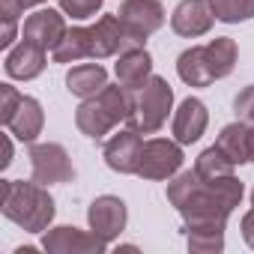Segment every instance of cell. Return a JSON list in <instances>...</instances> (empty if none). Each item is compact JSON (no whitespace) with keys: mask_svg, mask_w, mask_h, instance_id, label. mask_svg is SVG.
Segmentation results:
<instances>
[{"mask_svg":"<svg viewBox=\"0 0 254 254\" xmlns=\"http://www.w3.org/2000/svg\"><path fill=\"white\" fill-rule=\"evenodd\" d=\"M45 69V48L24 39L21 45H15L9 54H6V75L9 78H21V81H30L36 78L39 72Z\"/></svg>","mask_w":254,"mask_h":254,"instance_id":"obj_14","label":"cell"},{"mask_svg":"<svg viewBox=\"0 0 254 254\" xmlns=\"http://www.w3.org/2000/svg\"><path fill=\"white\" fill-rule=\"evenodd\" d=\"M117 18L123 21V27L135 39L144 42L150 33H156L165 24V9H162L159 0H123Z\"/></svg>","mask_w":254,"mask_h":254,"instance_id":"obj_8","label":"cell"},{"mask_svg":"<svg viewBox=\"0 0 254 254\" xmlns=\"http://www.w3.org/2000/svg\"><path fill=\"white\" fill-rule=\"evenodd\" d=\"M150 69L153 60L144 48H132V51H123L120 63H117V78L126 90H141L150 81Z\"/></svg>","mask_w":254,"mask_h":254,"instance_id":"obj_17","label":"cell"},{"mask_svg":"<svg viewBox=\"0 0 254 254\" xmlns=\"http://www.w3.org/2000/svg\"><path fill=\"white\" fill-rule=\"evenodd\" d=\"M0 209L9 221L18 227L39 233L48 227L54 218V200L42 189V183H18V180H3L0 183Z\"/></svg>","mask_w":254,"mask_h":254,"instance_id":"obj_3","label":"cell"},{"mask_svg":"<svg viewBox=\"0 0 254 254\" xmlns=\"http://www.w3.org/2000/svg\"><path fill=\"white\" fill-rule=\"evenodd\" d=\"M171 105H174L171 84L165 78H159V75H150V81L132 99V111H129V120L126 123H129V129H135V132L153 135V132H159L165 126Z\"/></svg>","mask_w":254,"mask_h":254,"instance_id":"obj_5","label":"cell"},{"mask_svg":"<svg viewBox=\"0 0 254 254\" xmlns=\"http://www.w3.org/2000/svg\"><path fill=\"white\" fill-rule=\"evenodd\" d=\"M242 236H245V242L254 248V209L242 218Z\"/></svg>","mask_w":254,"mask_h":254,"instance_id":"obj_28","label":"cell"},{"mask_svg":"<svg viewBox=\"0 0 254 254\" xmlns=\"http://www.w3.org/2000/svg\"><path fill=\"white\" fill-rule=\"evenodd\" d=\"M6 129H9L18 141L33 144L36 135L42 132V105H39L36 99H30V96H21L15 114H12L9 123H6Z\"/></svg>","mask_w":254,"mask_h":254,"instance_id":"obj_15","label":"cell"},{"mask_svg":"<svg viewBox=\"0 0 254 254\" xmlns=\"http://www.w3.org/2000/svg\"><path fill=\"white\" fill-rule=\"evenodd\" d=\"M215 147L233 162V165H242V162H248V123H230V126H224L221 129V135H218V141H215Z\"/></svg>","mask_w":254,"mask_h":254,"instance_id":"obj_20","label":"cell"},{"mask_svg":"<svg viewBox=\"0 0 254 254\" xmlns=\"http://www.w3.org/2000/svg\"><path fill=\"white\" fill-rule=\"evenodd\" d=\"M105 239L96 236V233H84V230H75V227H54L45 239H42V248L45 251H57V254H87V251H105Z\"/></svg>","mask_w":254,"mask_h":254,"instance_id":"obj_12","label":"cell"},{"mask_svg":"<svg viewBox=\"0 0 254 254\" xmlns=\"http://www.w3.org/2000/svg\"><path fill=\"white\" fill-rule=\"evenodd\" d=\"M212 6H209V0H183V3L174 9L171 15V27L180 33V36H203L209 27H212Z\"/></svg>","mask_w":254,"mask_h":254,"instance_id":"obj_11","label":"cell"},{"mask_svg":"<svg viewBox=\"0 0 254 254\" xmlns=\"http://www.w3.org/2000/svg\"><path fill=\"white\" fill-rule=\"evenodd\" d=\"M177 72H180V78H183L186 84H191V87H206V84L215 81L212 72H209V63H206L203 48H189V51H183L180 60H177Z\"/></svg>","mask_w":254,"mask_h":254,"instance_id":"obj_19","label":"cell"},{"mask_svg":"<svg viewBox=\"0 0 254 254\" xmlns=\"http://www.w3.org/2000/svg\"><path fill=\"white\" fill-rule=\"evenodd\" d=\"M203 54H206V63H209V72L212 78H224L233 72V63H236V42L227 39V36H218L212 39L209 45H203Z\"/></svg>","mask_w":254,"mask_h":254,"instance_id":"obj_21","label":"cell"},{"mask_svg":"<svg viewBox=\"0 0 254 254\" xmlns=\"http://www.w3.org/2000/svg\"><path fill=\"white\" fill-rule=\"evenodd\" d=\"M39 3H42V0H21V6H24V9H27V6H39Z\"/></svg>","mask_w":254,"mask_h":254,"instance_id":"obj_31","label":"cell"},{"mask_svg":"<svg viewBox=\"0 0 254 254\" xmlns=\"http://www.w3.org/2000/svg\"><path fill=\"white\" fill-rule=\"evenodd\" d=\"M129 111H132V99H129L123 84L120 87H105L78 108L75 123L87 138H102L120 120H129Z\"/></svg>","mask_w":254,"mask_h":254,"instance_id":"obj_4","label":"cell"},{"mask_svg":"<svg viewBox=\"0 0 254 254\" xmlns=\"http://www.w3.org/2000/svg\"><path fill=\"white\" fill-rule=\"evenodd\" d=\"M233 108H236V117H239L242 123L254 126V84H251V87H245V90L236 96Z\"/></svg>","mask_w":254,"mask_h":254,"instance_id":"obj_27","label":"cell"},{"mask_svg":"<svg viewBox=\"0 0 254 254\" xmlns=\"http://www.w3.org/2000/svg\"><path fill=\"white\" fill-rule=\"evenodd\" d=\"M18 102H21V93L15 90V87H9V84H0V123H9V117L15 114V108H18Z\"/></svg>","mask_w":254,"mask_h":254,"instance_id":"obj_26","label":"cell"},{"mask_svg":"<svg viewBox=\"0 0 254 254\" xmlns=\"http://www.w3.org/2000/svg\"><path fill=\"white\" fill-rule=\"evenodd\" d=\"M206 129V108L200 99H186L174 117V135L180 144H194Z\"/></svg>","mask_w":254,"mask_h":254,"instance_id":"obj_16","label":"cell"},{"mask_svg":"<svg viewBox=\"0 0 254 254\" xmlns=\"http://www.w3.org/2000/svg\"><path fill=\"white\" fill-rule=\"evenodd\" d=\"M66 84H69V93H75L81 99H90V96H96L99 90L108 87V72L99 63H81L66 75Z\"/></svg>","mask_w":254,"mask_h":254,"instance_id":"obj_18","label":"cell"},{"mask_svg":"<svg viewBox=\"0 0 254 254\" xmlns=\"http://www.w3.org/2000/svg\"><path fill=\"white\" fill-rule=\"evenodd\" d=\"M251 203H254V191H251Z\"/></svg>","mask_w":254,"mask_h":254,"instance_id":"obj_32","label":"cell"},{"mask_svg":"<svg viewBox=\"0 0 254 254\" xmlns=\"http://www.w3.org/2000/svg\"><path fill=\"white\" fill-rule=\"evenodd\" d=\"M183 165V150H180V141H165V138H156V141H147L144 150H141V162H138V174L144 180H168L171 174H177Z\"/></svg>","mask_w":254,"mask_h":254,"instance_id":"obj_6","label":"cell"},{"mask_svg":"<svg viewBox=\"0 0 254 254\" xmlns=\"http://www.w3.org/2000/svg\"><path fill=\"white\" fill-rule=\"evenodd\" d=\"M168 200L186 215L189 224L227 221L233 206L242 200V183L233 174L203 180L197 171H186L168 186Z\"/></svg>","mask_w":254,"mask_h":254,"instance_id":"obj_1","label":"cell"},{"mask_svg":"<svg viewBox=\"0 0 254 254\" xmlns=\"http://www.w3.org/2000/svg\"><path fill=\"white\" fill-rule=\"evenodd\" d=\"M63 36H66V21H63V15L54 12V9H39V12H33V15L24 21V39L42 45L45 51H48V48L54 51V48L63 42Z\"/></svg>","mask_w":254,"mask_h":254,"instance_id":"obj_13","label":"cell"},{"mask_svg":"<svg viewBox=\"0 0 254 254\" xmlns=\"http://www.w3.org/2000/svg\"><path fill=\"white\" fill-rule=\"evenodd\" d=\"M191 251H221L224 248V221H197L186 224Z\"/></svg>","mask_w":254,"mask_h":254,"instance_id":"obj_22","label":"cell"},{"mask_svg":"<svg viewBox=\"0 0 254 254\" xmlns=\"http://www.w3.org/2000/svg\"><path fill=\"white\" fill-rule=\"evenodd\" d=\"M141 150H144L141 132H135V129L120 132V135H114V138L105 144V162H108L111 171H120V174H138Z\"/></svg>","mask_w":254,"mask_h":254,"instance_id":"obj_10","label":"cell"},{"mask_svg":"<svg viewBox=\"0 0 254 254\" xmlns=\"http://www.w3.org/2000/svg\"><path fill=\"white\" fill-rule=\"evenodd\" d=\"M209 6L218 21L236 24L245 18H254V0H209Z\"/></svg>","mask_w":254,"mask_h":254,"instance_id":"obj_23","label":"cell"},{"mask_svg":"<svg viewBox=\"0 0 254 254\" xmlns=\"http://www.w3.org/2000/svg\"><path fill=\"white\" fill-rule=\"evenodd\" d=\"M141 48V39H135L123 27L117 15H102L93 27H72L66 30L63 42L54 48L57 63H78L84 57H111Z\"/></svg>","mask_w":254,"mask_h":254,"instance_id":"obj_2","label":"cell"},{"mask_svg":"<svg viewBox=\"0 0 254 254\" xmlns=\"http://www.w3.org/2000/svg\"><path fill=\"white\" fill-rule=\"evenodd\" d=\"M248 162H254V126H248Z\"/></svg>","mask_w":254,"mask_h":254,"instance_id":"obj_30","label":"cell"},{"mask_svg":"<svg viewBox=\"0 0 254 254\" xmlns=\"http://www.w3.org/2000/svg\"><path fill=\"white\" fill-rule=\"evenodd\" d=\"M9 162H12V144H9V138H3V159H0V168H9Z\"/></svg>","mask_w":254,"mask_h":254,"instance_id":"obj_29","label":"cell"},{"mask_svg":"<svg viewBox=\"0 0 254 254\" xmlns=\"http://www.w3.org/2000/svg\"><path fill=\"white\" fill-rule=\"evenodd\" d=\"M30 165H33V180L42 186L69 183L75 177L72 162L60 144H33L30 147Z\"/></svg>","mask_w":254,"mask_h":254,"instance_id":"obj_7","label":"cell"},{"mask_svg":"<svg viewBox=\"0 0 254 254\" xmlns=\"http://www.w3.org/2000/svg\"><path fill=\"white\" fill-rule=\"evenodd\" d=\"M233 162L218 150V147H209L206 153H200V159H197V174L203 177V180H215V177H227V174H233Z\"/></svg>","mask_w":254,"mask_h":254,"instance_id":"obj_24","label":"cell"},{"mask_svg":"<svg viewBox=\"0 0 254 254\" xmlns=\"http://www.w3.org/2000/svg\"><path fill=\"white\" fill-rule=\"evenodd\" d=\"M102 3H105V0H60L63 12L72 15V18H90V15H96Z\"/></svg>","mask_w":254,"mask_h":254,"instance_id":"obj_25","label":"cell"},{"mask_svg":"<svg viewBox=\"0 0 254 254\" xmlns=\"http://www.w3.org/2000/svg\"><path fill=\"white\" fill-rule=\"evenodd\" d=\"M87 218H90L93 233H96V236H102L105 242H111V239H114V236H120V233H123V227H126V203H123L120 197H111V194L96 197V200L90 203Z\"/></svg>","mask_w":254,"mask_h":254,"instance_id":"obj_9","label":"cell"}]
</instances>
